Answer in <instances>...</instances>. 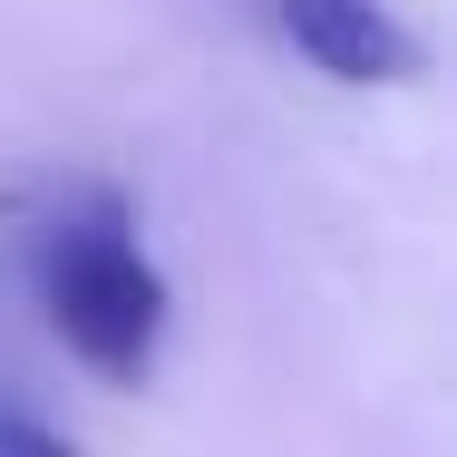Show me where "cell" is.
Here are the masks:
<instances>
[{"label": "cell", "mask_w": 457, "mask_h": 457, "mask_svg": "<svg viewBox=\"0 0 457 457\" xmlns=\"http://www.w3.org/2000/svg\"><path fill=\"white\" fill-rule=\"evenodd\" d=\"M273 29L341 88H409L428 69L419 29L389 0H273Z\"/></svg>", "instance_id": "cell-2"}, {"label": "cell", "mask_w": 457, "mask_h": 457, "mask_svg": "<svg viewBox=\"0 0 457 457\" xmlns=\"http://www.w3.org/2000/svg\"><path fill=\"white\" fill-rule=\"evenodd\" d=\"M39 312L69 341V361L97 370L107 389H146V370L166 351V273L127 244L107 204L39 244Z\"/></svg>", "instance_id": "cell-1"}, {"label": "cell", "mask_w": 457, "mask_h": 457, "mask_svg": "<svg viewBox=\"0 0 457 457\" xmlns=\"http://www.w3.org/2000/svg\"><path fill=\"white\" fill-rule=\"evenodd\" d=\"M0 457H79L59 428H39V419H0Z\"/></svg>", "instance_id": "cell-3"}]
</instances>
